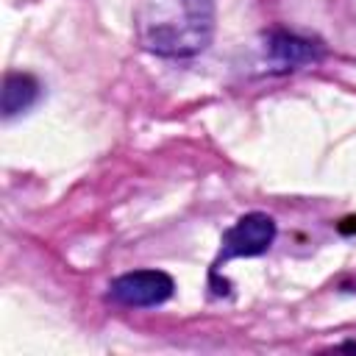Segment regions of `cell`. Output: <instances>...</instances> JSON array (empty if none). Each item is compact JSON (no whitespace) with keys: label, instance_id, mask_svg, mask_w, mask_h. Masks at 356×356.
<instances>
[{"label":"cell","instance_id":"6da1fadb","mask_svg":"<svg viewBox=\"0 0 356 356\" xmlns=\"http://www.w3.org/2000/svg\"><path fill=\"white\" fill-rule=\"evenodd\" d=\"M134 19L142 47L164 58L197 56L214 36L211 0H139Z\"/></svg>","mask_w":356,"mask_h":356},{"label":"cell","instance_id":"7a4b0ae2","mask_svg":"<svg viewBox=\"0 0 356 356\" xmlns=\"http://www.w3.org/2000/svg\"><path fill=\"white\" fill-rule=\"evenodd\" d=\"M275 239V220L264 211H250L242 214L225 234H222V248L214 261V270L228 261V259H242V256H261L270 250Z\"/></svg>","mask_w":356,"mask_h":356},{"label":"cell","instance_id":"3957f363","mask_svg":"<svg viewBox=\"0 0 356 356\" xmlns=\"http://www.w3.org/2000/svg\"><path fill=\"white\" fill-rule=\"evenodd\" d=\"M175 284L164 270H134L111 281L108 295L122 306H159L172 298Z\"/></svg>","mask_w":356,"mask_h":356},{"label":"cell","instance_id":"277c9868","mask_svg":"<svg viewBox=\"0 0 356 356\" xmlns=\"http://www.w3.org/2000/svg\"><path fill=\"white\" fill-rule=\"evenodd\" d=\"M39 100V81L28 72H8L3 81V95H0V106H3V117H17L22 111H28L33 103Z\"/></svg>","mask_w":356,"mask_h":356},{"label":"cell","instance_id":"5b68a950","mask_svg":"<svg viewBox=\"0 0 356 356\" xmlns=\"http://www.w3.org/2000/svg\"><path fill=\"white\" fill-rule=\"evenodd\" d=\"M267 50L281 64H309V61H317L323 56V50L314 42L300 39V36L286 33V31H273L267 36Z\"/></svg>","mask_w":356,"mask_h":356}]
</instances>
